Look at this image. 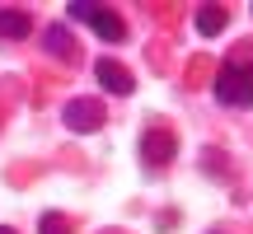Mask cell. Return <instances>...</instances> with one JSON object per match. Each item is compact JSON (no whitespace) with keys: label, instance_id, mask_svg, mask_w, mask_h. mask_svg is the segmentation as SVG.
I'll use <instances>...</instances> for the list:
<instances>
[{"label":"cell","instance_id":"cell-3","mask_svg":"<svg viewBox=\"0 0 253 234\" xmlns=\"http://www.w3.org/2000/svg\"><path fill=\"white\" fill-rule=\"evenodd\" d=\"M61 122L71 126V131H99L103 126V103L99 99H71L61 113Z\"/></svg>","mask_w":253,"mask_h":234},{"label":"cell","instance_id":"cell-2","mask_svg":"<svg viewBox=\"0 0 253 234\" xmlns=\"http://www.w3.org/2000/svg\"><path fill=\"white\" fill-rule=\"evenodd\" d=\"M71 19L89 24L94 33L103 38V42H122V38H126L122 14H113V9H103V5H94V0H75V5H71Z\"/></svg>","mask_w":253,"mask_h":234},{"label":"cell","instance_id":"cell-5","mask_svg":"<svg viewBox=\"0 0 253 234\" xmlns=\"http://www.w3.org/2000/svg\"><path fill=\"white\" fill-rule=\"evenodd\" d=\"M173 150H178V145H173V136L164 131V126H160V131H145V136H141V159H145V164H169Z\"/></svg>","mask_w":253,"mask_h":234},{"label":"cell","instance_id":"cell-9","mask_svg":"<svg viewBox=\"0 0 253 234\" xmlns=\"http://www.w3.org/2000/svg\"><path fill=\"white\" fill-rule=\"evenodd\" d=\"M38 234H71V225H66V216H56V211H47V216L38 220Z\"/></svg>","mask_w":253,"mask_h":234},{"label":"cell","instance_id":"cell-7","mask_svg":"<svg viewBox=\"0 0 253 234\" xmlns=\"http://www.w3.org/2000/svg\"><path fill=\"white\" fill-rule=\"evenodd\" d=\"M33 33V19L24 14V9H0V38H9V42H19V38Z\"/></svg>","mask_w":253,"mask_h":234},{"label":"cell","instance_id":"cell-1","mask_svg":"<svg viewBox=\"0 0 253 234\" xmlns=\"http://www.w3.org/2000/svg\"><path fill=\"white\" fill-rule=\"evenodd\" d=\"M225 108H253V61H239V66H220L216 84H211Z\"/></svg>","mask_w":253,"mask_h":234},{"label":"cell","instance_id":"cell-8","mask_svg":"<svg viewBox=\"0 0 253 234\" xmlns=\"http://www.w3.org/2000/svg\"><path fill=\"white\" fill-rule=\"evenodd\" d=\"M225 24H230V14H225L220 5H202V9H197V33H202V38L225 33Z\"/></svg>","mask_w":253,"mask_h":234},{"label":"cell","instance_id":"cell-4","mask_svg":"<svg viewBox=\"0 0 253 234\" xmlns=\"http://www.w3.org/2000/svg\"><path fill=\"white\" fill-rule=\"evenodd\" d=\"M94 75H99V84L108 94H131L136 89V80H131V71H126V66H118V61H108V56H103V61H94Z\"/></svg>","mask_w":253,"mask_h":234},{"label":"cell","instance_id":"cell-10","mask_svg":"<svg viewBox=\"0 0 253 234\" xmlns=\"http://www.w3.org/2000/svg\"><path fill=\"white\" fill-rule=\"evenodd\" d=\"M0 234H14V230H5V225H0Z\"/></svg>","mask_w":253,"mask_h":234},{"label":"cell","instance_id":"cell-6","mask_svg":"<svg viewBox=\"0 0 253 234\" xmlns=\"http://www.w3.org/2000/svg\"><path fill=\"white\" fill-rule=\"evenodd\" d=\"M42 52H52V56H61V61H71V56H75L71 28H66V24H47V28H42Z\"/></svg>","mask_w":253,"mask_h":234}]
</instances>
